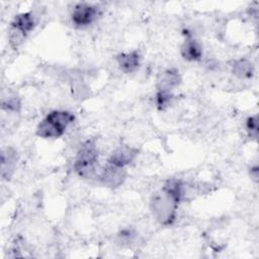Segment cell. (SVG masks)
<instances>
[{
	"instance_id": "16",
	"label": "cell",
	"mask_w": 259,
	"mask_h": 259,
	"mask_svg": "<svg viewBox=\"0 0 259 259\" xmlns=\"http://www.w3.org/2000/svg\"><path fill=\"white\" fill-rule=\"evenodd\" d=\"M71 87H72V93L75 95L76 98L81 99L83 97H87L89 94V88L80 78H75L74 80H72Z\"/></svg>"
},
{
	"instance_id": "2",
	"label": "cell",
	"mask_w": 259,
	"mask_h": 259,
	"mask_svg": "<svg viewBox=\"0 0 259 259\" xmlns=\"http://www.w3.org/2000/svg\"><path fill=\"white\" fill-rule=\"evenodd\" d=\"M74 170L84 179L98 177V149L94 140H87L81 145L74 162Z\"/></svg>"
},
{
	"instance_id": "10",
	"label": "cell",
	"mask_w": 259,
	"mask_h": 259,
	"mask_svg": "<svg viewBox=\"0 0 259 259\" xmlns=\"http://www.w3.org/2000/svg\"><path fill=\"white\" fill-rule=\"evenodd\" d=\"M181 83V75L177 69L170 68L165 70L157 83V90L170 91L178 87Z\"/></svg>"
},
{
	"instance_id": "6",
	"label": "cell",
	"mask_w": 259,
	"mask_h": 259,
	"mask_svg": "<svg viewBox=\"0 0 259 259\" xmlns=\"http://www.w3.org/2000/svg\"><path fill=\"white\" fill-rule=\"evenodd\" d=\"M138 149L131 147V146H119L117 147L109 156L107 163L118 166V167H125L130 165L138 156Z\"/></svg>"
},
{
	"instance_id": "19",
	"label": "cell",
	"mask_w": 259,
	"mask_h": 259,
	"mask_svg": "<svg viewBox=\"0 0 259 259\" xmlns=\"http://www.w3.org/2000/svg\"><path fill=\"white\" fill-rule=\"evenodd\" d=\"M250 176L251 178L255 181V182H258V177H259V168L257 165H254V166H251L250 168Z\"/></svg>"
},
{
	"instance_id": "1",
	"label": "cell",
	"mask_w": 259,
	"mask_h": 259,
	"mask_svg": "<svg viewBox=\"0 0 259 259\" xmlns=\"http://www.w3.org/2000/svg\"><path fill=\"white\" fill-rule=\"evenodd\" d=\"M74 120L75 115L70 111L53 110L37 124L35 134L37 137L44 139L60 138Z\"/></svg>"
},
{
	"instance_id": "8",
	"label": "cell",
	"mask_w": 259,
	"mask_h": 259,
	"mask_svg": "<svg viewBox=\"0 0 259 259\" xmlns=\"http://www.w3.org/2000/svg\"><path fill=\"white\" fill-rule=\"evenodd\" d=\"M116 62L119 69L123 73H134L139 69L141 65V55L138 51L120 53L116 57Z\"/></svg>"
},
{
	"instance_id": "17",
	"label": "cell",
	"mask_w": 259,
	"mask_h": 259,
	"mask_svg": "<svg viewBox=\"0 0 259 259\" xmlns=\"http://www.w3.org/2000/svg\"><path fill=\"white\" fill-rule=\"evenodd\" d=\"M1 106H2L3 110H6L8 112L16 113V112H19V110H20L21 102H20V99L18 97L10 96V97H7L6 99L2 100Z\"/></svg>"
},
{
	"instance_id": "18",
	"label": "cell",
	"mask_w": 259,
	"mask_h": 259,
	"mask_svg": "<svg viewBox=\"0 0 259 259\" xmlns=\"http://www.w3.org/2000/svg\"><path fill=\"white\" fill-rule=\"evenodd\" d=\"M246 131L251 139L256 140L258 137V115H250L246 119Z\"/></svg>"
},
{
	"instance_id": "5",
	"label": "cell",
	"mask_w": 259,
	"mask_h": 259,
	"mask_svg": "<svg viewBox=\"0 0 259 259\" xmlns=\"http://www.w3.org/2000/svg\"><path fill=\"white\" fill-rule=\"evenodd\" d=\"M97 178L104 186L114 189L124 182L126 178V171L123 167L107 163L105 167L100 169Z\"/></svg>"
},
{
	"instance_id": "7",
	"label": "cell",
	"mask_w": 259,
	"mask_h": 259,
	"mask_svg": "<svg viewBox=\"0 0 259 259\" xmlns=\"http://www.w3.org/2000/svg\"><path fill=\"white\" fill-rule=\"evenodd\" d=\"M17 153L13 148H5L1 151V177L4 180H9L17 165Z\"/></svg>"
},
{
	"instance_id": "4",
	"label": "cell",
	"mask_w": 259,
	"mask_h": 259,
	"mask_svg": "<svg viewBox=\"0 0 259 259\" xmlns=\"http://www.w3.org/2000/svg\"><path fill=\"white\" fill-rule=\"evenodd\" d=\"M100 14V8L97 5L90 3H78L74 6L71 19L76 26L84 27L93 23Z\"/></svg>"
},
{
	"instance_id": "3",
	"label": "cell",
	"mask_w": 259,
	"mask_h": 259,
	"mask_svg": "<svg viewBox=\"0 0 259 259\" xmlns=\"http://www.w3.org/2000/svg\"><path fill=\"white\" fill-rule=\"evenodd\" d=\"M179 202L164 190L155 192L150 199V210L154 219L162 226L171 225L176 218Z\"/></svg>"
},
{
	"instance_id": "13",
	"label": "cell",
	"mask_w": 259,
	"mask_h": 259,
	"mask_svg": "<svg viewBox=\"0 0 259 259\" xmlns=\"http://www.w3.org/2000/svg\"><path fill=\"white\" fill-rule=\"evenodd\" d=\"M10 25L27 35L34 28L35 18L31 12L19 13L13 18Z\"/></svg>"
},
{
	"instance_id": "9",
	"label": "cell",
	"mask_w": 259,
	"mask_h": 259,
	"mask_svg": "<svg viewBox=\"0 0 259 259\" xmlns=\"http://www.w3.org/2000/svg\"><path fill=\"white\" fill-rule=\"evenodd\" d=\"M180 54L185 61L194 62L199 61L201 59L203 51L201 45L196 39L188 35L181 45Z\"/></svg>"
},
{
	"instance_id": "11",
	"label": "cell",
	"mask_w": 259,
	"mask_h": 259,
	"mask_svg": "<svg viewBox=\"0 0 259 259\" xmlns=\"http://www.w3.org/2000/svg\"><path fill=\"white\" fill-rule=\"evenodd\" d=\"M232 73L239 79H250L255 73V68L250 60L242 58L233 63Z\"/></svg>"
},
{
	"instance_id": "15",
	"label": "cell",
	"mask_w": 259,
	"mask_h": 259,
	"mask_svg": "<svg viewBox=\"0 0 259 259\" xmlns=\"http://www.w3.org/2000/svg\"><path fill=\"white\" fill-rule=\"evenodd\" d=\"M25 37H26L25 33H23L22 31H20L17 28L10 25L9 30H8V40H9V45L11 46V48L17 49L19 46H21V44L23 42Z\"/></svg>"
},
{
	"instance_id": "12",
	"label": "cell",
	"mask_w": 259,
	"mask_h": 259,
	"mask_svg": "<svg viewBox=\"0 0 259 259\" xmlns=\"http://www.w3.org/2000/svg\"><path fill=\"white\" fill-rule=\"evenodd\" d=\"M162 190H164L166 193H168L178 202H180L186 194V185L180 179L171 178L164 183V185L162 186Z\"/></svg>"
},
{
	"instance_id": "14",
	"label": "cell",
	"mask_w": 259,
	"mask_h": 259,
	"mask_svg": "<svg viewBox=\"0 0 259 259\" xmlns=\"http://www.w3.org/2000/svg\"><path fill=\"white\" fill-rule=\"evenodd\" d=\"M173 93L170 91L157 90L156 93V105L159 110H165L168 108L173 100Z\"/></svg>"
}]
</instances>
